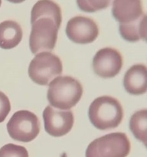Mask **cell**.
Masks as SVG:
<instances>
[{
	"mask_svg": "<svg viewBox=\"0 0 147 157\" xmlns=\"http://www.w3.org/2000/svg\"><path fill=\"white\" fill-rule=\"evenodd\" d=\"M11 110V104L8 97L0 91V123L3 122L7 117Z\"/></svg>",
	"mask_w": 147,
	"mask_h": 157,
	"instance_id": "ac0fdd59",
	"label": "cell"
},
{
	"mask_svg": "<svg viewBox=\"0 0 147 157\" xmlns=\"http://www.w3.org/2000/svg\"><path fill=\"white\" fill-rule=\"evenodd\" d=\"M119 32L123 39L136 42L146 38V15H142L139 19L126 24L119 25Z\"/></svg>",
	"mask_w": 147,
	"mask_h": 157,
	"instance_id": "5bb4252c",
	"label": "cell"
},
{
	"mask_svg": "<svg viewBox=\"0 0 147 157\" xmlns=\"http://www.w3.org/2000/svg\"><path fill=\"white\" fill-rule=\"evenodd\" d=\"M131 144L123 133H113L94 140L86 150V157H126Z\"/></svg>",
	"mask_w": 147,
	"mask_h": 157,
	"instance_id": "3957f363",
	"label": "cell"
},
{
	"mask_svg": "<svg viewBox=\"0 0 147 157\" xmlns=\"http://www.w3.org/2000/svg\"><path fill=\"white\" fill-rule=\"evenodd\" d=\"M8 1L12 3H21L22 2H24V0H8Z\"/></svg>",
	"mask_w": 147,
	"mask_h": 157,
	"instance_id": "d6986e66",
	"label": "cell"
},
{
	"mask_svg": "<svg viewBox=\"0 0 147 157\" xmlns=\"http://www.w3.org/2000/svg\"><path fill=\"white\" fill-rule=\"evenodd\" d=\"M113 0H77L80 9L86 12H94L107 9Z\"/></svg>",
	"mask_w": 147,
	"mask_h": 157,
	"instance_id": "2e32d148",
	"label": "cell"
},
{
	"mask_svg": "<svg viewBox=\"0 0 147 157\" xmlns=\"http://www.w3.org/2000/svg\"><path fill=\"white\" fill-rule=\"evenodd\" d=\"M123 67V58L117 50L105 48L98 51L93 60V71L102 78L117 75Z\"/></svg>",
	"mask_w": 147,
	"mask_h": 157,
	"instance_id": "52a82bcc",
	"label": "cell"
},
{
	"mask_svg": "<svg viewBox=\"0 0 147 157\" xmlns=\"http://www.w3.org/2000/svg\"><path fill=\"white\" fill-rule=\"evenodd\" d=\"M88 116L91 124L101 130L117 127L122 122L123 110L119 101L112 97L96 98L89 107Z\"/></svg>",
	"mask_w": 147,
	"mask_h": 157,
	"instance_id": "6da1fadb",
	"label": "cell"
},
{
	"mask_svg": "<svg viewBox=\"0 0 147 157\" xmlns=\"http://www.w3.org/2000/svg\"><path fill=\"white\" fill-rule=\"evenodd\" d=\"M112 13L120 24L136 21L144 14L142 0H113Z\"/></svg>",
	"mask_w": 147,
	"mask_h": 157,
	"instance_id": "30bf717a",
	"label": "cell"
},
{
	"mask_svg": "<svg viewBox=\"0 0 147 157\" xmlns=\"http://www.w3.org/2000/svg\"><path fill=\"white\" fill-rule=\"evenodd\" d=\"M125 90L130 94L140 95L147 90V70L144 64H135L126 71L123 80Z\"/></svg>",
	"mask_w": 147,
	"mask_h": 157,
	"instance_id": "8fae6325",
	"label": "cell"
},
{
	"mask_svg": "<svg viewBox=\"0 0 147 157\" xmlns=\"http://www.w3.org/2000/svg\"><path fill=\"white\" fill-rule=\"evenodd\" d=\"M1 4H2V0H0V6H1Z\"/></svg>",
	"mask_w": 147,
	"mask_h": 157,
	"instance_id": "ffe728a7",
	"label": "cell"
},
{
	"mask_svg": "<svg viewBox=\"0 0 147 157\" xmlns=\"http://www.w3.org/2000/svg\"><path fill=\"white\" fill-rule=\"evenodd\" d=\"M42 18H47L53 20L59 29L62 20L61 8L52 0H39L35 3L32 9V24L36 20Z\"/></svg>",
	"mask_w": 147,
	"mask_h": 157,
	"instance_id": "7c38bea8",
	"label": "cell"
},
{
	"mask_svg": "<svg viewBox=\"0 0 147 157\" xmlns=\"http://www.w3.org/2000/svg\"><path fill=\"white\" fill-rule=\"evenodd\" d=\"M0 157H28V153L21 146L9 144L0 149Z\"/></svg>",
	"mask_w": 147,
	"mask_h": 157,
	"instance_id": "e0dca14e",
	"label": "cell"
},
{
	"mask_svg": "<svg viewBox=\"0 0 147 157\" xmlns=\"http://www.w3.org/2000/svg\"><path fill=\"white\" fill-rule=\"evenodd\" d=\"M44 129L49 135L59 137L70 131L74 125V115L70 110L61 111L47 106L43 111Z\"/></svg>",
	"mask_w": 147,
	"mask_h": 157,
	"instance_id": "9c48e42d",
	"label": "cell"
},
{
	"mask_svg": "<svg viewBox=\"0 0 147 157\" xmlns=\"http://www.w3.org/2000/svg\"><path fill=\"white\" fill-rule=\"evenodd\" d=\"M83 87L72 77H57L49 84L47 100L49 104L60 110H70L80 101Z\"/></svg>",
	"mask_w": 147,
	"mask_h": 157,
	"instance_id": "7a4b0ae2",
	"label": "cell"
},
{
	"mask_svg": "<svg viewBox=\"0 0 147 157\" xmlns=\"http://www.w3.org/2000/svg\"><path fill=\"white\" fill-rule=\"evenodd\" d=\"M66 34L70 41L77 44H89L96 40L99 29L93 19L84 16H76L68 21Z\"/></svg>",
	"mask_w": 147,
	"mask_h": 157,
	"instance_id": "ba28073f",
	"label": "cell"
},
{
	"mask_svg": "<svg viewBox=\"0 0 147 157\" xmlns=\"http://www.w3.org/2000/svg\"><path fill=\"white\" fill-rule=\"evenodd\" d=\"M61 59L49 52L35 55L29 64L28 75L31 79L39 85H47L52 79L62 73Z\"/></svg>",
	"mask_w": 147,
	"mask_h": 157,
	"instance_id": "277c9868",
	"label": "cell"
},
{
	"mask_svg": "<svg viewBox=\"0 0 147 157\" xmlns=\"http://www.w3.org/2000/svg\"><path fill=\"white\" fill-rule=\"evenodd\" d=\"M29 47L33 54L52 51L58 38V29L51 18H42L32 23Z\"/></svg>",
	"mask_w": 147,
	"mask_h": 157,
	"instance_id": "8992f818",
	"label": "cell"
},
{
	"mask_svg": "<svg viewBox=\"0 0 147 157\" xmlns=\"http://www.w3.org/2000/svg\"><path fill=\"white\" fill-rule=\"evenodd\" d=\"M7 130L10 137L15 140L30 142L39 133V120L32 112L19 110L14 113L8 122Z\"/></svg>",
	"mask_w": 147,
	"mask_h": 157,
	"instance_id": "5b68a950",
	"label": "cell"
},
{
	"mask_svg": "<svg viewBox=\"0 0 147 157\" xmlns=\"http://www.w3.org/2000/svg\"><path fill=\"white\" fill-rule=\"evenodd\" d=\"M130 128L138 140L146 145L147 110H142L136 112L130 121Z\"/></svg>",
	"mask_w": 147,
	"mask_h": 157,
	"instance_id": "9a60e30c",
	"label": "cell"
},
{
	"mask_svg": "<svg viewBox=\"0 0 147 157\" xmlns=\"http://www.w3.org/2000/svg\"><path fill=\"white\" fill-rule=\"evenodd\" d=\"M22 38V29L16 21L8 20L0 23V48L12 49L16 47Z\"/></svg>",
	"mask_w": 147,
	"mask_h": 157,
	"instance_id": "4fadbf2b",
	"label": "cell"
}]
</instances>
